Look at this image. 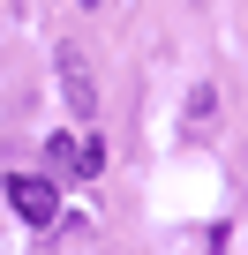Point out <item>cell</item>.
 <instances>
[{
    "instance_id": "cell-1",
    "label": "cell",
    "mask_w": 248,
    "mask_h": 255,
    "mask_svg": "<svg viewBox=\"0 0 248 255\" xmlns=\"http://www.w3.org/2000/svg\"><path fill=\"white\" fill-rule=\"evenodd\" d=\"M8 203H15L23 225H53V218H60V188L38 180V173H8Z\"/></svg>"
},
{
    "instance_id": "cell-2",
    "label": "cell",
    "mask_w": 248,
    "mask_h": 255,
    "mask_svg": "<svg viewBox=\"0 0 248 255\" xmlns=\"http://www.w3.org/2000/svg\"><path fill=\"white\" fill-rule=\"evenodd\" d=\"M60 90H68V105H75L83 120L98 113V83H90V68H83V53H75V45H60Z\"/></svg>"
},
{
    "instance_id": "cell-3",
    "label": "cell",
    "mask_w": 248,
    "mask_h": 255,
    "mask_svg": "<svg viewBox=\"0 0 248 255\" xmlns=\"http://www.w3.org/2000/svg\"><path fill=\"white\" fill-rule=\"evenodd\" d=\"M53 165H68V173H98L105 165V143H75V135H53Z\"/></svg>"
},
{
    "instance_id": "cell-4",
    "label": "cell",
    "mask_w": 248,
    "mask_h": 255,
    "mask_svg": "<svg viewBox=\"0 0 248 255\" xmlns=\"http://www.w3.org/2000/svg\"><path fill=\"white\" fill-rule=\"evenodd\" d=\"M83 8H98V0H83Z\"/></svg>"
}]
</instances>
